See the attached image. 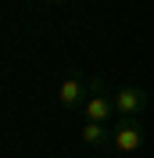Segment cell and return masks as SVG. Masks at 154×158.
I'll return each mask as SVG.
<instances>
[{
  "label": "cell",
  "instance_id": "obj_1",
  "mask_svg": "<svg viewBox=\"0 0 154 158\" xmlns=\"http://www.w3.org/2000/svg\"><path fill=\"white\" fill-rule=\"evenodd\" d=\"M144 126L136 122V118H118V122H111V148L118 151V155H136V151L144 148Z\"/></svg>",
  "mask_w": 154,
  "mask_h": 158
},
{
  "label": "cell",
  "instance_id": "obj_2",
  "mask_svg": "<svg viewBox=\"0 0 154 158\" xmlns=\"http://www.w3.org/2000/svg\"><path fill=\"white\" fill-rule=\"evenodd\" d=\"M115 97V108H118V118H136L140 111L151 104V97H147L144 86H122L118 94H111Z\"/></svg>",
  "mask_w": 154,
  "mask_h": 158
},
{
  "label": "cell",
  "instance_id": "obj_3",
  "mask_svg": "<svg viewBox=\"0 0 154 158\" xmlns=\"http://www.w3.org/2000/svg\"><path fill=\"white\" fill-rule=\"evenodd\" d=\"M58 101H61V108H79V104H86L90 101V79L83 76H68L65 83L58 86Z\"/></svg>",
  "mask_w": 154,
  "mask_h": 158
},
{
  "label": "cell",
  "instance_id": "obj_4",
  "mask_svg": "<svg viewBox=\"0 0 154 158\" xmlns=\"http://www.w3.org/2000/svg\"><path fill=\"white\" fill-rule=\"evenodd\" d=\"M83 115H86V122H104V126H111L115 115H118L115 97H107V94H93V97L83 104Z\"/></svg>",
  "mask_w": 154,
  "mask_h": 158
},
{
  "label": "cell",
  "instance_id": "obj_5",
  "mask_svg": "<svg viewBox=\"0 0 154 158\" xmlns=\"http://www.w3.org/2000/svg\"><path fill=\"white\" fill-rule=\"evenodd\" d=\"M79 140L86 148H93V151H115L111 148V129L104 122H83L79 126Z\"/></svg>",
  "mask_w": 154,
  "mask_h": 158
},
{
  "label": "cell",
  "instance_id": "obj_6",
  "mask_svg": "<svg viewBox=\"0 0 154 158\" xmlns=\"http://www.w3.org/2000/svg\"><path fill=\"white\" fill-rule=\"evenodd\" d=\"M50 4H68V0H50Z\"/></svg>",
  "mask_w": 154,
  "mask_h": 158
}]
</instances>
